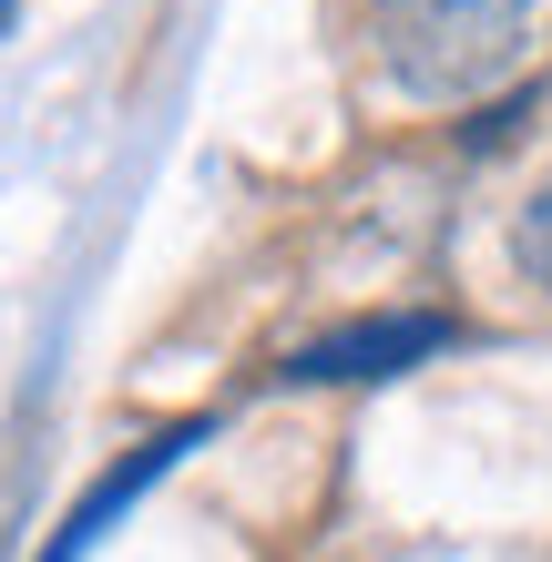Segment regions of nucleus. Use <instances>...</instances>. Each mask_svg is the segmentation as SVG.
<instances>
[{"mask_svg": "<svg viewBox=\"0 0 552 562\" xmlns=\"http://www.w3.org/2000/svg\"><path fill=\"white\" fill-rule=\"evenodd\" d=\"M430 348H450V317H430V307L348 317V327H328V338H307L286 358V379H388V369H409V358H430Z\"/></svg>", "mask_w": 552, "mask_h": 562, "instance_id": "obj_2", "label": "nucleus"}, {"mask_svg": "<svg viewBox=\"0 0 552 562\" xmlns=\"http://www.w3.org/2000/svg\"><path fill=\"white\" fill-rule=\"evenodd\" d=\"M522 11L532 0H388L379 11V52H388V82L399 92H481L522 52Z\"/></svg>", "mask_w": 552, "mask_h": 562, "instance_id": "obj_1", "label": "nucleus"}, {"mask_svg": "<svg viewBox=\"0 0 552 562\" xmlns=\"http://www.w3.org/2000/svg\"><path fill=\"white\" fill-rule=\"evenodd\" d=\"M511 256H522V277H532V286H552V184L522 205V225H511Z\"/></svg>", "mask_w": 552, "mask_h": 562, "instance_id": "obj_4", "label": "nucleus"}, {"mask_svg": "<svg viewBox=\"0 0 552 562\" xmlns=\"http://www.w3.org/2000/svg\"><path fill=\"white\" fill-rule=\"evenodd\" d=\"M0 31H11V0H0Z\"/></svg>", "mask_w": 552, "mask_h": 562, "instance_id": "obj_5", "label": "nucleus"}, {"mask_svg": "<svg viewBox=\"0 0 552 562\" xmlns=\"http://www.w3.org/2000/svg\"><path fill=\"white\" fill-rule=\"evenodd\" d=\"M184 440H194V429H165V440H144V450H134V460H123V471H113V481H92V502H82V512H72V521H61V542H52V552H42V562H82V552H92V542H103V521H113V512H123V502H134V491H144V481H154V471H165V460H174V450H184Z\"/></svg>", "mask_w": 552, "mask_h": 562, "instance_id": "obj_3", "label": "nucleus"}]
</instances>
